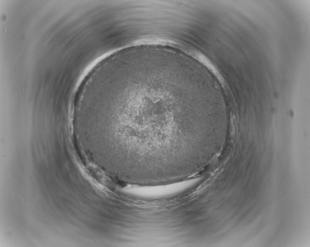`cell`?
<instances>
[{
  "mask_svg": "<svg viewBox=\"0 0 310 247\" xmlns=\"http://www.w3.org/2000/svg\"><path fill=\"white\" fill-rule=\"evenodd\" d=\"M187 69L160 52L120 50L107 61L90 94L89 120L111 139L120 170L157 179L198 164L205 120L194 106Z\"/></svg>",
  "mask_w": 310,
  "mask_h": 247,
  "instance_id": "6da1fadb",
  "label": "cell"
}]
</instances>
